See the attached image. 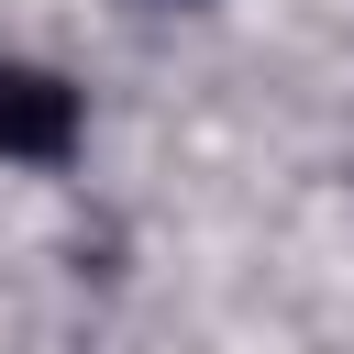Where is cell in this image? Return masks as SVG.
Returning a JSON list of instances; mask_svg holds the SVG:
<instances>
[{
    "label": "cell",
    "instance_id": "1",
    "mask_svg": "<svg viewBox=\"0 0 354 354\" xmlns=\"http://www.w3.org/2000/svg\"><path fill=\"white\" fill-rule=\"evenodd\" d=\"M77 133H88V111H77V88H66L55 66H0V155H22V166H66Z\"/></svg>",
    "mask_w": 354,
    "mask_h": 354
}]
</instances>
